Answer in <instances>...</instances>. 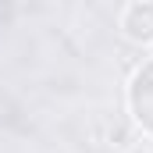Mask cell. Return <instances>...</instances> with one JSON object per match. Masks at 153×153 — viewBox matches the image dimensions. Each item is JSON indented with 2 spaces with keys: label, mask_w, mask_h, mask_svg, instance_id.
Returning a JSON list of instances; mask_svg holds the SVG:
<instances>
[{
  "label": "cell",
  "mask_w": 153,
  "mask_h": 153,
  "mask_svg": "<svg viewBox=\"0 0 153 153\" xmlns=\"http://www.w3.org/2000/svg\"><path fill=\"white\" fill-rule=\"evenodd\" d=\"M125 107H128V121L135 125V132L153 143V53L146 61H139V68L128 75Z\"/></svg>",
  "instance_id": "obj_1"
},
{
  "label": "cell",
  "mask_w": 153,
  "mask_h": 153,
  "mask_svg": "<svg viewBox=\"0 0 153 153\" xmlns=\"http://www.w3.org/2000/svg\"><path fill=\"white\" fill-rule=\"evenodd\" d=\"M117 29L135 46H153V0H128L117 11Z\"/></svg>",
  "instance_id": "obj_2"
},
{
  "label": "cell",
  "mask_w": 153,
  "mask_h": 153,
  "mask_svg": "<svg viewBox=\"0 0 153 153\" xmlns=\"http://www.w3.org/2000/svg\"><path fill=\"white\" fill-rule=\"evenodd\" d=\"M125 153H153V143H150V139H143V135H139V139H132V143L125 146Z\"/></svg>",
  "instance_id": "obj_3"
}]
</instances>
